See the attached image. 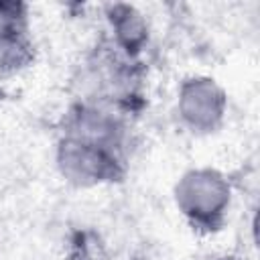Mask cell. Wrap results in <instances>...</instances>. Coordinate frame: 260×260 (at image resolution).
<instances>
[{
	"mask_svg": "<svg viewBox=\"0 0 260 260\" xmlns=\"http://www.w3.org/2000/svg\"><path fill=\"white\" fill-rule=\"evenodd\" d=\"M181 215L199 230H217L232 205L230 181L215 169L199 167L181 175L173 191Z\"/></svg>",
	"mask_w": 260,
	"mask_h": 260,
	"instance_id": "1",
	"label": "cell"
},
{
	"mask_svg": "<svg viewBox=\"0 0 260 260\" xmlns=\"http://www.w3.org/2000/svg\"><path fill=\"white\" fill-rule=\"evenodd\" d=\"M110 22H112L116 43L128 55L138 53L142 49V45L146 43V37H148V28H146V20L142 18V14L136 8L126 6V4L112 6Z\"/></svg>",
	"mask_w": 260,
	"mask_h": 260,
	"instance_id": "4",
	"label": "cell"
},
{
	"mask_svg": "<svg viewBox=\"0 0 260 260\" xmlns=\"http://www.w3.org/2000/svg\"><path fill=\"white\" fill-rule=\"evenodd\" d=\"M223 260H232V258H223Z\"/></svg>",
	"mask_w": 260,
	"mask_h": 260,
	"instance_id": "6",
	"label": "cell"
},
{
	"mask_svg": "<svg viewBox=\"0 0 260 260\" xmlns=\"http://www.w3.org/2000/svg\"><path fill=\"white\" fill-rule=\"evenodd\" d=\"M57 167L63 179L77 187L104 185L122 175L116 148L67 134L57 146Z\"/></svg>",
	"mask_w": 260,
	"mask_h": 260,
	"instance_id": "2",
	"label": "cell"
},
{
	"mask_svg": "<svg viewBox=\"0 0 260 260\" xmlns=\"http://www.w3.org/2000/svg\"><path fill=\"white\" fill-rule=\"evenodd\" d=\"M225 112L228 95L215 79L195 75L181 83L177 93V114L191 132H215L221 126Z\"/></svg>",
	"mask_w": 260,
	"mask_h": 260,
	"instance_id": "3",
	"label": "cell"
},
{
	"mask_svg": "<svg viewBox=\"0 0 260 260\" xmlns=\"http://www.w3.org/2000/svg\"><path fill=\"white\" fill-rule=\"evenodd\" d=\"M26 35L24 6L12 2H0V43Z\"/></svg>",
	"mask_w": 260,
	"mask_h": 260,
	"instance_id": "5",
	"label": "cell"
}]
</instances>
